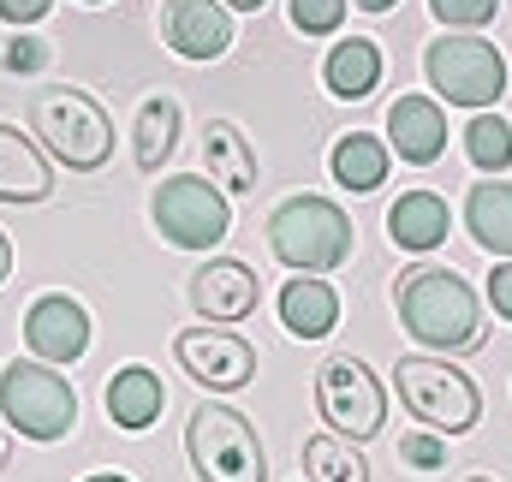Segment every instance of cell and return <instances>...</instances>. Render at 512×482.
<instances>
[{
  "mask_svg": "<svg viewBox=\"0 0 512 482\" xmlns=\"http://www.w3.org/2000/svg\"><path fill=\"white\" fill-rule=\"evenodd\" d=\"M393 304H399V322L417 346L429 352H477L483 346V310H477V292L465 286V274L453 268H411L399 274L393 286Z\"/></svg>",
  "mask_w": 512,
  "mask_h": 482,
  "instance_id": "cell-1",
  "label": "cell"
},
{
  "mask_svg": "<svg viewBox=\"0 0 512 482\" xmlns=\"http://www.w3.org/2000/svg\"><path fill=\"white\" fill-rule=\"evenodd\" d=\"M268 250L292 274H334L352 256V221L328 197H286L268 215Z\"/></svg>",
  "mask_w": 512,
  "mask_h": 482,
  "instance_id": "cell-2",
  "label": "cell"
},
{
  "mask_svg": "<svg viewBox=\"0 0 512 482\" xmlns=\"http://www.w3.org/2000/svg\"><path fill=\"white\" fill-rule=\"evenodd\" d=\"M30 125H36V137H42L72 173H96V167H108V155H114V120H108V108H102L90 90H72V84L36 90Z\"/></svg>",
  "mask_w": 512,
  "mask_h": 482,
  "instance_id": "cell-3",
  "label": "cell"
},
{
  "mask_svg": "<svg viewBox=\"0 0 512 482\" xmlns=\"http://www.w3.org/2000/svg\"><path fill=\"white\" fill-rule=\"evenodd\" d=\"M0 417L24 441H66L78 423V393L66 375H54V363L12 358L0 369Z\"/></svg>",
  "mask_w": 512,
  "mask_h": 482,
  "instance_id": "cell-4",
  "label": "cell"
},
{
  "mask_svg": "<svg viewBox=\"0 0 512 482\" xmlns=\"http://www.w3.org/2000/svg\"><path fill=\"white\" fill-rule=\"evenodd\" d=\"M393 381H399V405L435 435H471L483 423L477 381L465 369H453L447 358H399Z\"/></svg>",
  "mask_w": 512,
  "mask_h": 482,
  "instance_id": "cell-5",
  "label": "cell"
},
{
  "mask_svg": "<svg viewBox=\"0 0 512 482\" xmlns=\"http://www.w3.org/2000/svg\"><path fill=\"white\" fill-rule=\"evenodd\" d=\"M423 78H429V90H435L441 102H453V108H477V114H483V108H495V102L507 96V54H501L495 42L459 30V36L429 42V54H423Z\"/></svg>",
  "mask_w": 512,
  "mask_h": 482,
  "instance_id": "cell-6",
  "label": "cell"
},
{
  "mask_svg": "<svg viewBox=\"0 0 512 482\" xmlns=\"http://www.w3.org/2000/svg\"><path fill=\"white\" fill-rule=\"evenodd\" d=\"M185 453L203 482H268V453L233 405H197L185 429Z\"/></svg>",
  "mask_w": 512,
  "mask_h": 482,
  "instance_id": "cell-7",
  "label": "cell"
},
{
  "mask_svg": "<svg viewBox=\"0 0 512 482\" xmlns=\"http://www.w3.org/2000/svg\"><path fill=\"white\" fill-rule=\"evenodd\" d=\"M149 215H155V233L179 250H215L233 227V203L215 179L203 173H173L155 185L149 197Z\"/></svg>",
  "mask_w": 512,
  "mask_h": 482,
  "instance_id": "cell-8",
  "label": "cell"
},
{
  "mask_svg": "<svg viewBox=\"0 0 512 482\" xmlns=\"http://www.w3.org/2000/svg\"><path fill=\"white\" fill-rule=\"evenodd\" d=\"M316 405H322V423L346 441H370L387 423V387L376 381V369L364 358H352V352H334L316 369Z\"/></svg>",
  "mask_w": 512,
  "mask_h": 482,
  "instance_id": "cell-9",
  "label": "cell"
},
{
  "mask_svg": "<svg viewBox=\"0 0 512 482\" xmlns=\"http://www.w3.org/2000/svg\"><path fill=\"white\" fill-rule=\"evenodd\" d=\"M173 358L185 363V375L209 393H233L256 375V346L233 328H185L173 340Z\"/></svg>",
  "mask_w": 512,
  "mask_h": 482,
  "instance_id": "cell-10",
  "label": "cell"
},
{
  "mask_svg": "<svg viewBox=\"0 0 512 482\" xmlns=\"http://www.w3.org/2000/svg\"><path fill=\"white\" fill-rule=\"evenodd\" d=\"M24 340L42 363H78L90 352V310L66 292H48L24 310Z\"/></svg>",
  "mask_w": 512,
  "mask_h": 482,
  "instance_id": "cell-11",
  "label": "cell"
},
{
  "mask_svg": "<svg viewBox=\"0 0 512 482\" xmlns=\"http://www.w3.org/2000/svg\"><path fill=\"white\" fill-rule=\"evenodd\" d=\"M256 298H262L256 274L245 262H233V256H209V262L191 274V310H197L203 322H221V328L251 322Z\"/></svg>",
  "mask_w": 512,
  "mask_h": 482,
  "instance_id": "cell-12",
  "label": "cell"
},
{
  "mask_svg": "<svg viewBox=\"0 0 512 482\" xmlns=\"http://www.w3.org/2000/svg\"><path fill=\"white\" fill-rule=\"evenodd\" d=\"M161 42L179 60H221L233 48V18L221 0H167L161 6Z\"/></svg>",
  "mask_w": 512,
  "mask_h": 482,
  "instance_id": "cell-13",
  "label": "cell"
},
{
  "mask_svg": "<svg viewBox=\"0 0 512 482\" xmlns=\"http://www.w3.org/2000/svg\"><path fill=\"white\" fill-rule=\"evenodd\" d=\"M387 149L411 167H429L447 155V114L435 96H399L387 108Z\"/></svg>",
  "mask_w": 512,
  "mask_h": 482,
  "instance_id": "cell-14",
  "label": "cell"
},
{
  "mask_svg": "<svg viewBox=\"0 0 512 482\" xmlns=\"http://www.w3.org/2000/svg\"><path fill=\"white\" fill-rule=\"evenodd\" d=\"M280 322L292 340H328L334 322H340V292L316 274H298L280 286Z\"/></svg>",
  "mask_w": 512,
  "mask_h": 482,
  "instance_id": "cell-15",
  "label": "cell"
},
{
  "mask_svg": "<svg viewBox=\"0 0 512 482\" xmlns=\"http://www.w3.org/2000/svg\"><path fill=\"white\" fill-rule=\"evenodd\" d=\"M447 227H453V215H447V197H435V191H405L387 209V239L411 256H429L435 244H447Z\"/></svg>",
  "mask_w": 512,
  "mask_h": 482,
  "instance_id": "cell-16",
  "label": "cell"
},
{
  "mask_svg": "<svg viewBox=\"0 0 512 482\" xmlns=\"http://www.w3.org/2000/svg\"><path fill=\"white\" fill-rule=\"evenodd\" d=\"M48 197H54V173L42 149L12 125H0V203H48Z\"/></svg>",
  "mask_w": 512,
  "mask_h": 482,
  "instance_id": "cell-17",
  "label": "cell"
},
{
  "mask_svg": "<svg viewBox=\"0 0 512 482\" xmlns=\"http://www.w3.org/2000/svg\"><path fill=\"white\" fill-rule=\"evenodd\" d=\"M203 167H209V179H215L221 191H233V197H239V191H256V149L233 120L203 125Z\"/></svg>",
  "mask_w": 512,
  "mask_h": 482,
  "instance_id": "cell-18",
  "label": "cell"
},
{
  "mask_svg": "<svg viewBox=\"0 0 512 482\" xmlns=\"http://www.w3.org/2000/svg\"><path fill=\"white\" fill-rule=\"evenodd\" d=\"M161 405H167V387H161V375H155L149 363H126V369L108 381V417H114L126 435H143V429L161 417Z\"/></svg>",
  "mask_w": 512,
  "mask_h": 482,
  "instance_id": "cell-19",
  "label": "cell"
},
{
  "mask_svg": "<svg viewBox=\"0 0 512 482\" xmlns=\"http://www.w3.org/2000/svg\"><path fill=\"white\" fill-rule=\"evenodd\" d=\"M322 84H328V96H340V102L376 96V84H382V48H376L370 36L334 42V54H328V66H322Z\"/></svg>",
  "mask_w": 512,
  "mask_h": 482,
  "instance_id": "cell-20",
  "label": "cell"
},
{
  "mask_svg": "<svg viewBox=\"0 0 512 482\" xmlns=\"http://www.w3.org/2000/svg\"><path fill=\"white\" fill-rule=\"evenodd\" d=\"M179 102L161 90V96H143V108H137V125H131V161H137V173H161V161L173 155V143H179Z\"/></svg>",
  "mask_w": 512,
  "mask_h": 482,
  "instance_id": "cell-21",
  "label": "cell"
},
{
  "mask_svg": "<svg viewBox=\"0 0 512 482\" xmlns=\"http://www.w3.org/2000/svg\"><path fill=\"white\" fill-rule=\"evenodd\" d=\"M387 161H393V149H387L382 137H370V131H346L340 143H334V155H328V173H334V185H346V191H376L387 185Z\"/></svg>",
  "mask_w": 512,
  "mask_h": 482,
  "instance_id": "cell-22",
  "label": "cell"
},
{
  "mask_svg": "<svg viewBox=\"0 0 512 482\" xmlns=\"http://www.w3.org/2000/svg\"><path fill=\"white\" fill-rule=\"evenodd\" d=\"M465 227H471V239L483 244L489 256H512V185H501V179L471 185V197H465Z\"/></svg>",
  "mask_w": 512,
  "mask_h": 482,
  "instance_id": "cell-23",
  "label": "cell"
},
{
  "mask_svg": "<svg viewBox=\"0 0 512 482\" xmlns=\"http://www.w3.org/2000/svg\"><path fill=\"white\" fill-rule=\"evenodd\" d=\"M304 482H370V465L346 435H310L304 441Z\"/></svg>",
  "mask_w": 512,
  "mask_h": 482,
  "instance_id": "cell-24",
  "label": "cell"
},
{
  "mask_svg": "<svg viewBox=\"0 0 512 482\" xmlns=\"http://www.w3.org/2000/svg\"><path fill=\"white\" fill-rule=\"evenodd\" d=\"M465 155H471V167H477V173H489V179H495V173H507V167H512V125L501 120V114H489V108H483L477 120L465 125Z\"/></svg>",
  "mask_w": 512,
  "mask_h": 482,
  "instance_id": "cell-25",
  "label": "cell"
},
{
  "mask_svg": "<svg viewBox=\"0 0 512 482\" xmlns=\"http://www.w3.org/2000/svg\"><path fill=\"white\" fill-rule=\"evenodd\" d=\"M54 60V48L42 42V36H0V72H12V78H30V72H42Z\"/></svg>",
  "mask_w": 512,
  "mask_h": 482,
  "instance_id": "cell-26",
  "label": "cell"
},
{
  "mask_svg": "<svg viewBox=\"0 0 512 482\" xmlns=\"http://www.w3.org/2000/svg\"><path fill=\"white\" fill-rule=\"evenodd\" d=\"M286 18H292V30H304V36H334L340 18H346V0H292Z\"/></svg>",
  "mask_w": 512,
  "mask_h": 482,
  "instance_id": "cell-27",
  "label": "cell"
},
{
  "mask_svg": "<svg viewBox=\"0 0 512 482\" xmlns=\"http://www.w3.org/2000/svg\"><path fill=\"white\" fill-rule=\"evenodd\" d=\"M429 12L447 24V30H483L501 18V0H429Z\"/></svg>",
  "mask_w": 512,
  "mask_h": 482,
  "instance_id": "cell-28",
  "label": "cell"
},
{
  "mask_svg": "<svg viewBox=\"0 0 512 482\" xmlns=\"http://www.w3.org/2000/svg\"><path fill=\"white\" fill-rule=\"evenodd\" d=\"M399 459H405L411 471H441V465H447V435L411 429V435H399Z\"/></svg>",
  "mask_w": 512,
  "mask_h": 482,
  "instance_id": "cell-29",
  "label": "cell"
},
{
  "mask_svg": "<svg viewBox=\"0 0 512 482\" xmlns=\"http://www.w3.org/2000/svg\"><path fill=\"white\" fill-rule=\"evenodd\" d=\"M489 304H495L501 322H512V256H501L495 274H489Z\"/></svg>",
  "mask_w": 512,
  "mask_h": 482,
  "instance_id": "cell-30",
  "label": "cell"
},
{
  "mask_svg": "<svg viewBox=\"0 0 512 482\" xmlns=\"http://www.w3.org/2000/svg\"><path fill=\"white\" fill-rule=\"evenodd\" d=\"M48 12H54V0H0V18L6 24H36Z\"/></svg>",
  "mask_w": 512,
  "mask_h": 482,
  "instance_id": "cell-31",
  "label": "cell"
},
{
  "mask_svg": "<svg viewBox=\"0 0 512 482\" xmlns=\"http://www.w3.org/2000/svg\"><path fill=\"white\" fill-rule=\"evenodd\" d=\"M6 274H12V239L0 233V286H6Z\"/></svg>",
  "mask_w": 512,
  "mask_h": 482,
  "instance_id": "cell-32",
  "label": "cell"
},
{
  "mask_svg": "<svg viewBox=\"0 0 512 482\" xmlns=\"http://www.w3.org/2000/svg\"><path fill=\"white\" fill-rule=\"evenodd\" d=\"M221 6H233V12H262L268 0H221Z\"/></svg>",
  "mask_w": 512,
  "mask_h": 482,
  "instance_id": "cell-33",
  "label": "cell"
},
{
  "mask_svg": "<svg viewBox=\"0 0 512 482\" xmlns=\"http://www.w3.org/2000/svg\"><path fill=\"white\" fill-rule=\"evenodd\" d=\"M6 459H12V435H6V423H0V471H6Z\"/></svg>",
  "mask_w": 512,
  "mask_h": 482,
  "instance_id": "cell-34",
  "label": "cell"
},
{
  "mask_svg": "<svg viewBox=\"0 0 512 482\" xmlns=\"http://www.w3.org/2000/svg\"><path fill=\"white\" fill-rule=\"evenodd\" d=\"M352 6H364V12H393V0H352Z\"/></svg>",
  "mask_w": 512,
  "mask_h": 482,
  "instance_id": "cell-35",
  "label": "cell"
},
{
  "mask_svg": "<svg viewBox=\"0 0 512 482\" xmlns=\"http://www.w3.org/2000/svg\"><path fill=\"white\" fill-rule=\"evenodd\" d=\"M84 482H131V477H120V471H102V477H84Z\"/></svg>",
  "mask_w": 512,
  "mask_h": 482,
  "instance_id": "cell-36",
  "label": "cell"
},
{
  "mask_svg": "<svg viewBox=\"0 0 512 482\" xmlns=\"http://www.w3.org/2000/svg\"><path fill=\"white\" fill-rule=\"evenodd\" d=\"M78 6H108V0H78Z\"/></svg>",
  "mask_w": 512,
  "mask_h": 482,
  "instance_id": "cell-37",
  "label": "cell"
},
{
  "mask_svg": "<svg viewBox=\"0 0 512 482\" xmlns=\"http://www.w3.org/2000/svg\"><path fill=\"white\" fill-rule=\"evenodd\" d=\"M471 482H495V477H471Z\"/></svg>",
  "mask_w": 512,
  "mask_h": 482,
  "instance_id": "cell-38",
  "label": "cell"
}]
</instances>
